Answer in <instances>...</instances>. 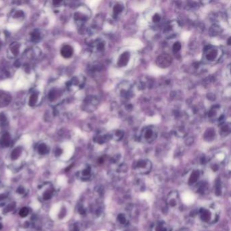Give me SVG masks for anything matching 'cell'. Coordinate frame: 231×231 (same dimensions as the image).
Instances as JSON below:
<instances>
[{
	"label": "cell",
	"mask_w": 231,
	"mask_h": 231,
	"mask_svg": "<svg viewBox=\"0 0 231 231\" xmlns=\"http://www.w3.org/2000/svg\"><path fill=\"white\" fill-rule=\"evenodd\" d=\"M61 151H61V150H60V149H58V150H57V151H56V155H60V154L61 153Z\"/></svg>",
	"instance_id": "obj_37"
},
{
	"label": "cell",
	"mask_w": 231,
	"mask_h": 231,
	"mask_svg": "<svg viewBox=\"0 0 231 231\" xmlns=\"http://www.w3.org/2000/svg\"><path fill=\"white\" fill-rule=\"evenodd\" d=\"M61 55L62 56L65 58H71L73 56V47L67 45L64 46L63 47H62L61 50Z\"/></svg>",
	"instance_id": "obj_15"
},
{
	"label": "cell",
	"mask_w": 231,
	"mask_h": 231,
	"mask_svg": "<svg viewBox=\"0 0 231 231\" xmlns=\"http://www.w3.org/2000/svg\"><path fill=\"white\" fill-rule=\"evenodd\" d=\"M124 9V6L122 2H115L112 9L113 16L115 18L119 17L121 15H122Z\"/></svg>",
	"instance_id": "obj_10"
},
{
	"label": "cell",
	"mask_w": 231,
	"mask_h": 231,
	"mask_svg": "<svg viewBox=\"0 0 231 231\" xmlns=\"http://www.w3.org/2000/svg\"><path fill=\"white\" fill-rule=\"evenodd\" d=\"M199 218L200 220L204 224H214L215 220H218V216L215 214V212L212 210V209L208 207H202L199 209Z\"/></svg>",
	"instance_id": "obj_1"
},
{
	"label": "cell",
	"mask_w": 231,
	"mask_h": 231,
	"mask_svg": "<svg viewBox=\"0 0 231 231\" xmlns=\"http://www.w3.org/2000/svg\"><path fill=\"white\" fill-rule=\"evenodd\" d=\"M230 131V126L229 123L222 124L220 127V134L222 135H227Z\"/></svg>",
	"instance_id": "obj_19"
},
{
	"label": "cell",
	"mask_w": 231,
	"mask_h": 231,
	"mask_svg": "<svg viewBox=\"0 0 231 231\" xmlns=\"http://www.w3.org/2000/svg\"><path fill=\"white\" fill-rule=\"evenodd\" d=\"M6 122V117L3 114H0V122L4 123Z\"/></svg>",
	"instance_id": "obj_34"
},
{
	"label": "cell",
	"mask_w": 231,
	"mask_h": 231,
	"mask_svg": "<svg viewBox=\"0 0 231 231\" xmlns=\"http://www.w3.org/2000/svg\"><path fill=\"white\" fill-rule=\"evenodd\" d=\"M172 62V58L169 54H163L157 57L156 59V64L161 68H167L170 67Z\"/></svg>",
	"instance_id": "obj_6"
},
{
	"label": "cell",
	"mask_w": 231,
	"mask_h": 231,
	"mask_svg": "<svg viewBox=\"0 0 231 231\" xmlns=\"http://www.w3.org/2000/svg\"><path fill=\"white\" fill-rule=\"evenodd\" d=\"M91 175V169L90 167H87L86 169H84L82 171V175L83 177L86 178H88Z\"/></svg>",
	"instance_id": "obj_25"
},
{
	"label": "cell",
	"mask_w": 231,
	"mask_h": 231,
	"mask_svg": "<svg viewBox=\"0 0 231 231\" xmlns=\"http://www.w3.org/2000/svg\"><path fill=\"white\" fill-rule=\"evenodd\" d=\"M166 203L168 207L171 210L178 208L180 205V196L178 193L176 191L171 192L167 197Z\"/></svg>",
	"instance_id": "obj_5"
},
{
	"label": "cell",
	"mask_w": 231,
	"mask_h": 231,
	"mask_svg": "<svg viewBox=\"0 0 231 231\" xmlns=\"http://www.w3.org/2000/svg\"><path fill=\"white\" fill-rule=\"evenodd\" d=\"M50 197H51V193L50 194L48 192H47V193L45 194V195H44L45 199H50Z\"/></svg>",
	"instance_id": "obj_35"
},
{
	"label": "cell",
	"mask_w": 231,
	"mask_h": 231,
	"mask_svg": "<svg viewBox=\"0 0 231 231\" xmlns=\"http://www.w3.org/2000/svg\"><path fill=\"white\" fill-rule=\"evenodd\" d=\"M98 103L96 98L95 97H87L86 100L84 101V108L87 111H92L96 108V106Z\"/></svg>",
	"instance_id": "obj_7"
},
{
	"label": "cell",
	"mask_w": 231,
	"mask_h": 231,
	"mask_svg": "<svg viewBox=\"0 0 231 231\" xmlns=\"http://www.w3.org/2000/svg\"><path fill=\"white\" fill-rule=\"evenodd\" d=\"M158 131L157 128L153 126L144 127L140 134V140L145 143H151L155 140L157 137Z\"/></svg>",
	"instance_id": "obj_3"
},
{
	"label": "cell",
	"mask_w": 231,
	"mask_h": 231,
	"mask_svg": "<svg viewBox=\"0 0 231 231\" xmlns=\"http://www.w3.org/2000/svg\"><path fill=\"white\" fill-rule=\"evenodd\" d=\"M220 32H221V28L216 24H214L213 25V26H211V29H210V33L211 35H213V36L218 35V34L220 33Z\"/></svg>",
	"instance_id": "obj_20"
},
{
	"label": "cell",
	"mask_w": 231,
	"mask_h": 231,
	"mask_svg": "<svg viewBox=\"0 0 231 231\" xmlns=\"http://www.w3.org/2000/svg\"><path fill=\"white\" fill-rule=\"evenodd\" d=\"M2 229V224H0V229Z\"/></svg>",
	"instance_id": "obj_38"
},
{
	"label": "cell",
	"mask_w": 231,
	"mask_h": 231,
	"mask_svg": "<svg viewBox=\"0 0 231 231\" xmlns=\"http://www.w3.org/2000/svg\"><path fill=\"white\" fill-rule=\"evenodd\" d=\"M222 50L218 47L214 46H208L204 50V58L208 62H214L218 60L222 56Z\"/></svg>",
	"instance_id": "obj_4"
},
{
	"label": "cell",
	"mask_w": 231,
	"mask_h": 231,
	"mask_svg": "<svg viewBox=\"0 0 231 231\" xmlns=\"http://www.w3.org/2000/svg\"><path fill=\"white\" fill-rule=\"evenodd\" d=\"M14 207H15V203H11L10 205H8V207H7L6 211H7V212H8V211H11V210H13V209L14 208Z\"/></svg>",
	"instance_id": "obj_33"
},
{
	"label": "cell",
	"mask_w": 231,
	"mask_h": 231,
	"mask_svg": "<svg viewBox=\"0 0 231 231\" xmlns=\"http://www.w3.org/2000/svg\"><path fill=\"white\" fill-rule=\"evenodd\" d=\"M10 141H11V137H10V135L8 133H6L3 135L2 138V142L3 146H8L10 144Z\"/></svg>",
	"instance_id": "obj_21"
},
{
	"label": "cell",
	"mask_w": 231,
	"mask_h": 231,
	"mask_svg": "<svg viewBox=\"0 0 231 231\" xmlns=\"http://www.w3.org/2000/svg\"><path fill=\"white\" fill-rule=\"evenodd\" d=\"M49 100L50 101H54L55 100V98H56V91H55L54 90H51L50 92L49 93Z\"/></svg>",
	"instance_id": "obj_32"
},
{
	"label": "cell",
	"mask_w": 231,
	"mask_h": 231,
	"mask_svg": "<svg viewBox=\"0 0 231 231\" xmlns=\"http://www.w3.org/2000/svg\"><path fill=\"white\" fill-rule=\"evenodd\" d=\"M38 151L40 154H42V155H43V154H45L47 151V146L46 144H40L39 146V148H38Z\"/></svg>",
	"instance_id": "obj_29"
},
{
	"label": "cell",
	"mask_w": 231,
	"mask_h": 231,
	"mask_svg": "<svg viewBox=\"0 0 231 231\" xmlns=\"http://www.w3.org/2000/svg\"><path fill=\"white\" fill-rule=\"evenodd\" d=\"M10 47H11L10 48L11 51H12L13 54L15 55V56L18 55V52H19V45H18V43H14L12 45H11Z\"/></svg>",
	"instance_id": "obj_23"
},
{
	"label": "cell",
	"mask_w": 231,
	"mask_h": 231,
	"mask_svg": "<svg viewBox=\"0 0 231 231\" xmlns=\"http://www.w3.org/2000/svg\"><path fill=\"white\" fill-rule=\"evenodd\" d=\"M21 153V149L20 148H16L14 150L11 155V157L12 159H16L18 157L20 156Z\"/></svg>",
	"instance_id": "obj_24"
},
{
	"label": "cell",
	"mask_w": 231,
	"mask_h": 231,
	"mask_svg": "<svg viewBox=\"0 0 231 231\" xmlns=\"http://www.w3.org/2000/svg\"><path fill=\"white\" fill-rule=\"evenodd\" d=\"M109 135V138L111 139H113V140H114L115 141H119L123 138L124 132L121 130H113L112 132Z\"/></svg>",
	"instance_id": "obj_14"
},
{
	"label": "cell",
	"mask_w": 231,
	"mask_h": 231,
	"mask_svg": "<svg viewBox=\"0 0 231 231\" xmlns=\"http://www.w3.org/2000/svg\"><path fill=\"white\" fill-rule=\"evenodd\" d=\"M118 90L119 94L123 98H128L130 96L131 93V87L129 83H122L119 85Z\"/></svg>",
	"instance_id": "obj_9"
},
{
	"label": "cell",
	"mask_w": 231,
	"mask_h": 231,
	"mask_svg": "<svg viewBox=\"0 0 231 231\" xmlns=\"http://www.w3.org/2000/svg\"><path fill=\"white\" fill-rule=\"evenodd\" d=\"M28 214H29V210H28V208H27V207L22 208L20 211V212H19L20 215L23 218L26 217V216L28 215Z\"/></svg>",
	"instance_id": "obj_30"
},
{
	"label": "cell",
	"mask_w": 231,
	"mask_h": 231,
	"mask_svg": "<svg viewBox=\"0 0 231 231\" xmlns=\"http://www.w3.org/2000/svg\"><path fill=\"white\" fill-rule=\"evenodd\" d=\"M130 59V54L128 52H125L119 58V60L117 61V65L119 67H126L127 64Z\"/></svg>",
	"instance_id": "obj_11"
},
{
	"label": "cell",
	"mask_w": 231,
	"mask_h": 231,
	"mask_svg": "<svg viewBox=\"0 0 231 231\" xmlns=\"http://www.w3.org/2000/svg\"><path fill=\"white\" fill-rule=\"evenodd\" d=\"M38 100V96L37 94H32L30 98H29V104L31 107H33V106L35 105Z\"/></svg>",
	"instance_id": "obj_22"
},
{
	"label": "cell",
	"mask_w": 231,
	"mask_h": 231,
	"mask_svg": "<svg viewBox=\"0 0 231 231\" xmlns=\"http://www.w3.org/2000/svg\"><path fill=\"white\" fill-rule=\"evenodd\" d=\"M215 136V132L213 129H209L207 130L204 134V139L205 140L208 142H210L213 140Z\"/></svg>",
	"instance_id": "obj_17"
},
{
	"label": "cell",
	"mask_w": 231,
	"mask_h": 231,
	"mask_svg": "<svg viewBox=\"0 0 231 231\" xmlns=\"http://www.w3.org/2000/svg\"><path fill=\"white\" fill-rule=\"evenodd\" d=\"M182 47V45L181 43L177 42H175L174 43L173 46H172V50H173V52L174 53H178Z\"/></svg>",
	"instance_id": "obj_26"
},
{
	"label": "cell",
	"mask_w": 231,
	"mask_h": 231,
	"mask_svg": "<svg viewBox=\"0 0 231 231\" xmlns=\"http://www.w3.org/2000/svg\"><path fill=\"white\" fill-rule=\"evenodd\" d=\"M153 165L151 161L146 159L137 160L134 163V170L139 174H147L152 170Z\"/></svg>",
	"instance_id": "obj_2"
},
{
	"label": "cell",
	"mask_w": 231,
	"mask_h": 231,
	"mask_svg": "<svg viewBox=\"0 0 231 231\" xmlns=\"http://www.w3.org/2000/svg\"><path fill=\"white\" fill-rule=\"evenodd\" d=\"M23 13L22 12H20V11H19V12H17V13L16 14L15 16H16V17H20V16H23Z\"/></svg>",
	"instance_id": "obj_36"
},
{
	"label": "cell",
	"mask_w": 231,
	"mask_h": 231,
	"mask_svg": "<svg viewBox=\"0 0 231 231\" xmlns=\"http://www.w3.org/2000/svg\"><path fill=\"white\" fill-rule=\"evenodd\" d=\"M201 171L198 170H193L190 174L187 180V183L189 186H193L197 184L198 182L199 181L201 177Z\"/></svg>",
	"instance_id": "obj_8"
},
{
	"label": "cell",
	"mask_w": 231,
	"mask_h": 231,
	"mask_svg": "<svg viewBox=\"0 0 231 231\" xmlns=\"http://www.w3.org/2000/svg\"><path fill=\"white\" fill-rule=\"evenodd\" d=\"M161 19V16L159 13H155L153 15V18H152L153 22H154V23H159V22H160Z\"/></svg>",
	"instance_id": "obj_31"
},
{
	"label": "cell",
	"mask_w": 231,
	"mask_h": 231,
	"mask_svg": "<svg viewBox=\"0 0 231 231\" xmlns=\"http://www.w3.org/2000/svg\"><path fill=\"white\" fill-rule=\"evenodd\" d=\"M110 139L109 135V134H101L96 135V142L98 144H104L106 142H107Z\"/></svg>",
	"instance_id": "obj_18"
},
{
	"label": "cell",
	"mask_w": 231,
	"mask_h": 231,
	"mask_svg": "<svg viewBox=\"0 0 231 231\" xmlns=\"http://www.w3.org/2000/svg\"><path fill=\"white\" fill-rule=\"evenodd\" d=\"M40 34L38 32H33L31 33V38L33 42H38L40 39Z\"/></svg>",
	"instance_id": "obj_28"
},
{
	"label": "cell",
	"mask_w": 231,
	"mask_h": 231,
	"mask_svg": "<svg viewBox=\"0 0 231 231\" xmlns=\"http://www.w3.org/2000/svg\"><path fill=\"white\" fill-rule=\"evenodd\" d=\"M116 220L118 224L122 226H127L129 223V219H128L127 215L123 213H120L117 215Z\"/></svg>",
	"instance_id": "obj_13"
},
{
	"label": "cell",
	"mask_w": 231,
	"mask_h": 231,
	"mask_svg": "<svg viewBox=\"0 0 231 231\" xmlns=\"http://www.w3.org/2000/svg\"><path fill=\"white\" fill-rule=\"evenodd\" d=\"M152 231H168V228L166 223L163 222H159L153 226Z\"/></svg>",
	"instance_id": "obj_16"
},
{
	"label": "cell",
	"mask_w": 231,
	"mask_h": 231,
	"mask_svg": "<svg viewBox=\"0 0 231 231\" xmlns=\"http://www.w3.org/2000/svg\"><path fill=\"white\" fill-rule=\"evenodd\" d=\"M11 100L10 95L4 91H0V107L7 106Z\"/></svg>",
	"instance_id": "obj_12"
},
{
	"label": "cell",
	"mask_w": 231,
	"mask_h": 231,
	"mask_svg": "<svg viewBox=\"0 0 231 231\" xmlns=\"http://www.w3.org/2000/svg\"><path fill=\"white\" fill-rule=\"evenodd\" d=\"M222 192V187H221V183L220 181H218L215 184V195H220Z\"/></svg>",
	"instance_id": "obj_27"
}]
</instances>
